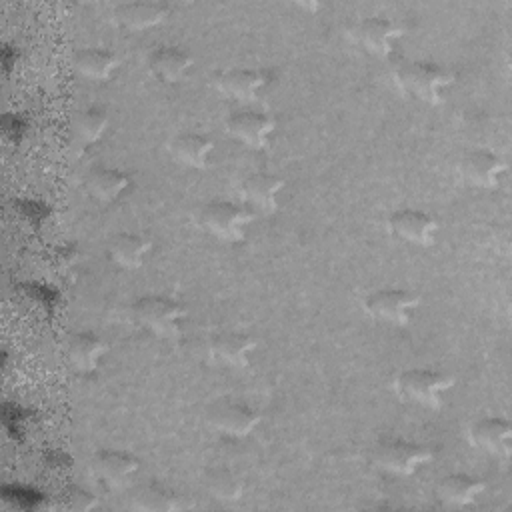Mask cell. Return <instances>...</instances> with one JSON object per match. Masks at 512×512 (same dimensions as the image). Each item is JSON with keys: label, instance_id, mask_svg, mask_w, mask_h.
<instances>
[{"label": "cell", "instance_id": "obj_1", "mask_svg": "<svg viewBox=\"0 0 512 512\" xmlns=\"http://www.w3.org/2000/svg\"><path fill=\"white\" fill-rule=\"evenodd\" d=\"M398 88L426 104H440L442 92L452 86L454 74L434 60H402L394 68Z\"/></svg>", "mask_w": 512, "mask_h": 512}, {"label": "cell", "instance_id": "obj_2", "mask_svg": "<svg viewBox=\"0 0 512 512\" xmlns=\"http://www.w3.org/2000/svg\"><path fill=\"white\" fill-rule=\"evenodd\" d=\"M452 386L454 378L434 368H406L394 378V390L400 398L426 408H440L442 394Z\"/></svg>", "mask_w": 512, "mask_h": 512}, {"label": "cell", "instance_id": "obj_3", "mask_svg": "<svg viewBox=\"0 0 512 512\" xmlns=\"http://www.w3.org/2000/svg\"><path fill=\"white\" fill-rule=\"evenodd\" d=\"M186 314L188 310L182 302L158 294L142 296L132 304L134 320L162 338H178Z\"/></svg>", "mask_w": 512, "mask_h": 512}, {"label": "cell", "instance_id": "obj_4", "mask_svg": "<svg viewBox=\"0 0 512 512\" xmlns=\"http://www.w3.org/2000/svg\"><path fill=\"white\" fill-rule=\"evenodd\" d=\"M430 460H434L430 446L402 438H382L372 448V462L398 476H410Z\"/></svg>", "mask_w": 512, "mask_h": 512}, {"label": "cell", "instance_id": "obj_5", "mask_svg": "<svg viewBox=\"0 0 512 512\" xmlns=\"http://www.w3.org/2000/svg\"><path fill=\"white\" fill-rule=\"evenodd\" d=\"M254 212L236 202L228 200H212L200 212V224L212 232L216 238L226 242H240L246 236L250 222L254 220Z\"/></svg>", "mask_w": 512, "mask_h": 512}, {"label": "cell", "instance_id": "obj_6", "mask_svg": "<svg viewBox=\"0 0 512 512\" xmlns=\"http://www.w3.org/2000/svg\"><path fill=\"white\" fill-rule=\"evenodd\" d=\"M420 296L408 288L386 286L378 288L364 298V310L382 322L404 326L412 320V312L418 308Z\"/></svg>", "mask_w": 512, "mask_h": 512}, {"label": "cell", "instance_id": "obj_7", "mask_svg": "<svg viewBox=\"0 0 512 512\" xmlns=\"http://www.w3.org/2000/svg\"><path fill=\"white\" fill-rule=\"evenodd\" d=\"M400 36H402V28L392 18H386L380 14L364 16L352 26V38L362 48L382 58L394 52V44Z\"/></svg>", "mask_w": 512, "mask_h": 512}, {"label": "cell", "instance_id": "obj_8", "mask_svg": "<svg viewBox=\"0 0 512 512\" xmlns=\"http://www.w3.org/2000/svg\"><path fill=\"white\" fill-rule=\"evenodd\" d=\"M226 128L234 138H238L246 146L260 150L268 146L270 134L276 130V120L262 110L242 108L234 110L226 118Z\"/></svg>", "mask_w": 512, "mask_h": 512}, {"label": "cell", "instance_id": "obj_9", "mask_svg": "<svg viewBox=\"0 0 512 512\" xmlns=\"http://www.w3.org/2000/svg\"><path fill=\"white\" fill-rule=\"evenodd\" d=\"M388 230L416 246H430L438 232V220L418 208H400L388 216Z\"/></svg>", "mask_w": 512, "mask_h": 512}, {"label": "cell", "instance_id": "obj_10", "mask_svg": "<svg viewBox=\"0 0 512 512\" xmlns=\"http://www.w3.org/2000/svg\"><path fill=\"white\" fill-rule=\"evenodd\" d=\"M468 440L492 456L508 458L512 452V422L502 416H484L468 428Z\"/></svg>", "mask_w": 512, "mask_h": 512}, {"label": "cell", "instance_id": "obj_11", "mask_svg": "<svg viewBox=\"0 0 512 512\" xmlns=\"http://www.w3.org/2000/svg\"><path fill=\"white\" fill-rule=\"evenodd\" d=\"M208 420L216 430L232 438H244L258 426L260 414L244 402L220 400L210 406Z\"/></svg>", "mask_w": 512, "mask_h": 512}, {"label": "cell", "instance_id": "obj_12", "mask_svg": "<svg viewBox=\"0 0 512 512\" xmlns=\"http://www.w3.org/2000/svg\"><path fill=\"white\" fill-rule=\"evenodd\" d=\"M92 474L108 488L124 486L138 470V458L124 450L102 448L90 460Z\"/></svg>", "mask_w": 512, "mask_h": 512}, {"label": "cell", "instance_id": "obj_13", "mask_svg": "<svg viewBox=\"0 0 512 512\" xmlns=\"http://www.w3.org/2000/svg\"><path fill=\"white\" fill-rule=\"evenodd\" d=\"M458 172L474 186L494 188L506 172V162L492 150L474 148L458 160Z\"/></svg>", "mask_w": 512, "mask_h": 512}, {"label": "cell", "instance_id": "obj_14", "mask_svg": "<svg viewBox=\"0 0 512 512\" xmlns=\"http://www.w3.org/2000/svg\"><path fill=\"white\" fill-rule=\"evenodd\" d=\"M170 12V6L156 0H134L114 6V20L126 30H146L160 24Z\"/></svg>", "mask_w": 512, "mask_h": 512}, {"label": "cell", "instance_id": "obj_15", "mask_svg": "<svg viewBox=\"0 0 512 512\" xmlns=\"http://www.w3.org/2000/svg\"><path fill=\"white\" fill-rule=\"evenodd\" d=\"M190 66H192V56L180 46L164 44V46H156L148 54L150 74L154 78H158L160 82H166V84H174V82L184 80Z\"/></svg>", "mask_w": 512, "mask_h": 512}, {"label": "cell", "instance_id": "obj_16", "mask_svg": "<svg viewBox=\"0 0 512 512\" xmlns=\"http://www.w3.org/2000/svg\"><path fill=\"white\" fill-rule=\"evenodd\" d=\"M254 348H256V340L250 334L236 332V330L218 332L210 340L212 356L234 368H246L250 364V354Z\"/></svg>", "mask_w": 512, "mask_h": 512}, {"label": "cell", "instance_id": "obj_17", "mask_svg": "<svg viewBox=\"0 0 512 512\" xmlns=\"http://www.w3.org/2000/svg\"><path fill=\"white\" fill-rule=\"evenodd\" d=\"M266 84V76L254 68H228L214 74V86L234 98V100H252L258 90Z\"/></svg>", "mask_w": 512, "mask_h": 512}, {"label": "cell", "instance_id": "obj_18", "mask_svg": "<svg viewBox=\"0 0 512 512\" xmlns=\"http://www.w3.org/2000/svg\"><path fill=\"white\" fill-rule=\"evenodd\" d=\"M284 184H286L284 178H280L278 174L252 172L242 180L240 192L250 204H254L266 212H274L278 208V198H280Z\"/></svg>", "mask_w": 512, "mask_h": 512}, {"label": "cell", "instance_id": "obj_19", "mask_svg": "<svg viewBox=\"0 0 512 512\" xmlns=\"http://www.w3.org/2000/svg\"><path fill=\"white\" fill-rule=\"evenodd\" d=\"M106 352L108 344L96 332H76L68 340V360L78 372H96Z\"/></svg>", "mask_w": 512, "mask_h": 512}, {"label": "cell", "instance_id": "obj_20", "mask_svg": "<svg viewBox=\"0 0 512 512\" xmlns=\"http://www.w3.org/2000/svg\"><path fill=\"white\" fill-rule=\"evenodd\" d=\"M486 490V482L470 474H448L436 484V496L448 506H468Z\"/></svg>", "mask_w": 512, "mask_h": 512}, {"label": "cell", "instance_id": "obj_21", "mask_svg": "<svg viewBox=\"0 0 512 512\" xmlns=\"http://www.w3.org/2000/svg\"><path fill=\"white\" fill-rule=\"evenodd\" d=\"M212 140L200 132H180L168 142L174 160L190 168H204L212 154Z\"/></svg>", "mask_w": 512, "mask_h": 512}, {"label": "cell", "instance_id": "obj_22", "mask_svg": "<svg viewBox=\"0 0 512 512\" xmlns=\"http://www.w3.org/2000/svg\"><path fill=\"white\" fill-rule=\"evenodd\" d=\"M128 186H130V176L118 168L98 166L84 176L86 192L102 202L116 200Z\"/></svg>", "mask_w": 512, "mask_h": 512}, {"label": "cell", "instance_id": "obj_23", "mask_svg": "<svg viewBox=\"0 0 512 512\" xmlns=\"http://www.w3.org/2000/svg\"><path fill=\"white\" fill-rule=\"evenodd\" d=\"M152 248V240L134 232L114 234L108 242L110 258L122 268H138Z\"/></svg>", "mask_w": 512, "mask_h": 512}, {"label": "cell", "instance_id": "obj_24", "mask_svg": "<svg viewBox=\"0 0 512 512\" xmlns=\"http://www.w3.org/2000/svg\"><path fill=\"white\" fill-rule=\"evenodd\" d=\"M118 66V56L100 46H88L74 54V68L90 80H108Z\"/></svg>", "mask_w": 512, "mask_h": 512}, {"label": "cell", "instance_id": "obj_25", "mask_svg": "<svg viewBox=\"0 0 512 512\" xmlns=\"http://www.w3.org/2000/svg\"><path fill=\"white\" fill-rule=\"evenodd\" d=\"M108 122H110L108 110L104 106L94 104V106H86L80 112H76V116L72 120V128H74V134L78 140L92 144L104 136Z\"/></svg>", "mask_w": 512, "mask_h": 512}, {"label": "cell", "instance_id": "obj_26", "mask_svg": "<svg viewBox=\"0 0 512 512\" xmlns=\"http://www.w3.org/2000/svg\"><path fill=\"white\" fill-rule=\"evenodd\" d=\"M204 486L218 500H238L244 494V482L226 466H210L204 470Z\"/></svg>", "mask_w": 512, "mask_h": 512}, {"label": "cell", "instance_id": "obj_27", "mask_svg": "<svg viewBox=\"0 0 512 512\" xmlns=\"http://www.w3.org/2000/svg\"><path fill=\"white\" fill-rule=\"evenodd\" d=\"M132 506L148 512H166L178 508V496L156 482H148L134 490Z\"/></svg>", "mask_w": 512, "mask_h": 512}, {"label": "cell", "instance_id": "obj_28", "mask_svg": "<svg viewBox=\"0 0 512 512\" xmlns=\"http://www.w3.org/2000/svg\"><path fill=\"white\" fill-rule=\"evenodd\" d=\"M94 504H96V498L90 492H86L80 486H68L58 496L56 506L64 508V510H72V512H84V510L94 508Z\"/></svg>", "mask_w": 512, "mask_h": 512}]
</instances>
